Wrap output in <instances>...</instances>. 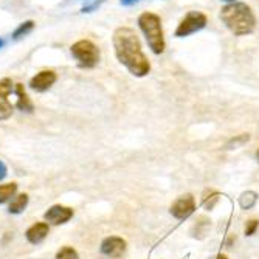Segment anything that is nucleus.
<instances>
[{
  "label": "nucleus",
  "mask_w": 259,
  "mask_h": 259,
  "mask_svg": "<svg viewBox=\"0 0 259 259\" xmlns=\"http://www.w3.org/2000/svg\"><path fill=\"white\" fill-rule=\"evenodd\" d=\"M112 44L115 56L134 76L143 78L151 72V62L143 53L137 33L129 27H120L113 31Z\"/></svg>",
  "instance_id": "nucleus-1"
},
{
  "label": "nucleus",
  "mask_w": 259,
  "mask_h": 259,
  "mask_svg": "<svg viewBox=\"0 0 259 259\" xmlns=\"http://www.w3.org/2000/svg\"><path fill=\"white\" fill-rule=\"evenodd\" d=\"M221 20L234 36L251 34L256 28V17L247 4H227L221 10Z\"/></svg>",
  "instance_id": "nucleus-2"
},
{
  "label": "nucleus",
  "mask_w": 259,
  "mask_h": 259,
  "mask_svg": "<svg viewBox=\"0 0 259 259\" xmlns=\"http://www.w3.org/2000/svg\"><path fill=\"white\" fill-rule=\"evenodd\" d=\"M138 27L143 31L149 49L155 55H163L166 49V40H164V33L161 27V19L158 14L146 11L140 14L138 17Z\"/></svg>",
  "instance_id": "nucleus-3"
},
{
  "label": "nucleus",
  "mask_w": 259,
  "mask_h": 259,
  "mask_svg": "<svg viewBox=\"0 0 259 259\" xmlns=\"http://www.w3.org/2000/svg\"><path fill=\"white\" fill-rule=\"evenodd\" d=\"M70 52H72L78 64L84 68H93L100 61V49L89 39H81L75 42Z\"/></svg>",
  "instance_id": "nucleus-4"
},
{
  "label": "nucleus",
  "mask_w": 259,
  "mask_h": 259,
  "mask_svg": "<svg viewBox=\"0 0 259 259\" xmlns=\"http://www.w3.org/2000/svg\"><path fill=\"white\" fill-rule=\"evenodd\" d=\"M208 23L206 16L202 11H188L183 19L179 22L176 28V37H188L200 30H203Z\"/></svg>",
  "instance_id": "nucleus-5"
},
{
  "label": "nucleus",
  "mask_w": 259,
  "mask_h": 259,
  "mask_svg": "<svg viewBox=\"0 0 259 259\" xmlns=\"http://www.w3.org/2000/svg\"><path fill=\"white\" fill-rule=\"evenodd\" d=\"M169 211L177 221H185L196 211V200L191 194H183L174 200Z\"/></svg>",
  "instance_id": "nucleus-6"
},
{
  "label": "nucleus",
  "mask_w": 259,
  "mask_h": 259,
  "mask_svg": "<svg viewBox=\"0 0 259 259\" xmlns=\"http://www.w3.org/2000/svg\"><path fill=\"white\" fill-rule=\"evenodd\" d=\"M13 90V82L10 78L0 79V120H8L13 115V104L8 101V95Z\"/></svg>",
  "instance_id": "nucleus-7"
},
{
  "label": "nucleus",
  "mask_w": 259,
  "mask_h": 259,
  "mask_svg": "<svg viewBox=\"0 0 259 259\" xmlns=\"http://www.w3.org/2000/svg\"><path fill=\"white\" fill-rule=\"evenodd\" d=\"M44 218L47 222H50L53 225H62L73 218V209L68 206H62V205H53L44 214Z\"/></svg>",
  "instance_id": "nucleus-8"
},
{
  "label": "nucleus",
  "mask_w": 259,
  "mask_h": 259,
  "mask_svg": "<svg viewBox=\"0 0 259 259\" xmlns=\"http://www.w3.org/2000/svg\"><path fill=\"white\" fill-rule=\"evenodd\" d=\"M126 251V241L118 236H109L101 242V253L118 259L123 253Z\"/></svg>",
  "instance_id": "nucleus-9"
},
{
  "label": "nucleus",
  "mask_w": 259,
  "mask_h": 259,
  "mask_svg": "<svg viewBox=\"0 0 259 259\" xmlns=\"http://www.w3.org/2000/svg\"><path fill=\"white\" fill-rule=\"evenodd\" d=\"M56 82V73L52 70H42L36 76L31 78L30 87L36 92H45L49 90L53 84Z\"/></svg>",
  "instance_id": "nucleus-10"
},
{
  "label": "nucleus",
  "mask_w": 259,
  "mask_h": 259,
  "mask_svg": "<svg viewBox=\"0 0 259 259\" xmlns=\"http://www.w3.org/2000/svg\"><path fill=\"white\" fill-rule=\"evenodd\" d=\"M49 231H50V227L47 222H37L34 225H31L27 233H25V236L28 239V242L31 244H40L47 236H49Z\"/></svg>",
  "instance_id": "nucleus-11"
},
{
  "label": "nucleus",
  "mask_w": 259,
  "mask_h": 259,
  "mask_svg": "<svg viewBox=\"0 0 259 259\" xmlns=\"http://www.w3.org/2000/svg\"><path fill=\"white\" fill-rule=\"evenodd\" d=\"M16 95H17V103H16V106L19 107V110H22V112H33V103H31V100L28 98V95H27V92H25V89H23V85L22 84H17L16 85Z\"/></svg>",
  "instance_id": "nucleus-12"
},
{
  "label": "nucleus",
  "mask_w": 259,
  "mask_h": 259,
  "mask_svg": "<svg viewBox=\"0 0 259 259\" xmlns=\"http://www.w3.org/2000/svg\"><path fill=\"white\" fill-rule=\"evenodd\" d=\"M28 205V196L27 194H19L17 197H14L8 206V211L11 214H20L23 209Z\"/></svg>",
  "instance_id": "nucleus-13"
},
{
  "label": "nucleus",
  "mask_w": 259,
  "mask_h": 259,
  "mask_svg": "<svg viewBox=\"0 0 259 259\" xmlns=\"http://www.w3.org/2000/svg\"><path fill=\"white\" fill-rule=\"evenodd\" d=\"M17 191V185L16 183H7V185H0V205L7 203Z\"/></svg>",
  "instance_id": "nucleus-14"
},
{
  "label": "nucleus",
  "mask_w": 259,
  "mask_h": 259,
  "mask_svg": "<svg viewBox=\"0 0 259 259\" xmlns=\"http://www.w3.org/2000/svg\"><path fill=\"white\" fill-rule=\"evenodd\" d=\"M257 202V194L254 191H247L239 197V205L242 209H250L254 206V203Z\"/></svg>",
  "instance_id": "nucleus-15"
},
{
  "label": "nucleus",
  "mask_w": 259,
  "mask_h": 259,
  "mask_svg": "<svg viewBox=\"0 0 259 259\" xmlns=\"http://www.w3.org/2000/svg\"><path fill=\"white\" fill-rule=\"evenodd\" d=\"M34 28V22L33 20H27V22H23V23H20V25L14 30V33H13V39H20V37H23V36H27L31 30Z\"/></svg>",
  "instance_id": "nucleus-16"
},
{
  "label": "nucleus",
  "mask_w": 259,
  "mask_h": 259,
  "mask_svg": "<svg viewBox=\"0 0 259 259\" xmlns=\"http://www.w3.org/2000/svg\"><path fill=\"white\" fill-rule=\"evenodd\" d=\"M56 259H79L78 251L73 247H62L58 253H56Z\"/></svg>",
  "instance_id": "nucleus-17"
},
{
  "label": "nucleus",
  "mask_w": 259,
  "mask_h": 259,
  "mask_svg": "<svg viewBox=\"0 0 259 259\" xmlns=\"http://www.w3.org/2000/svg\"><path fill=\"white\" fill-rule=\"evenodd\" d=\"M248 140H250V135H248V134H242V135H239V137H236V138H233V140L230 141V143L227 145V148H228V149H236V148L245 145Z\"/></svg>",
  "instance_id": "nucleus-18"
},
{
  "label": "nucleus",
  "mask_w": 259,
  "mask_h": 259,
  "mask_svg": "<svg viewBox=\"0 0 259 259\" xmlns=\"http://www.w3.org/2000/svg\"><path fill=\"white\" fill-rule=\"evenodd\" d=\"M257 227H259V221H256V219L248 221L245 224V236H253V234L256 233V230H257Z\"/></svg>",
  "instance_id": "nucleus-19"
},
{
  "label": "nucleus",
  "mask_w": 259,
  "mask_h": 259,
  "mask_svg": "<svg viewBox=\"0 0 259 259\" xmlns=\"http://www.w3.org/2000/svg\"><path fill=\"white\" fill-rule=\"evenodd\" d=\"M218 200H219V194H218V193H214V194L211 196L209 199H208V197H205V199H203V206H205L206 209H213V208H214V205L218 203Z\"/></svg>",
  "instance_id": "nucleus-20"
},
{
  "label": "nucleus",
  "mask_w": 259,
  "mask_h": 259,
  "mask_svg": "<svg viewBox=\"0 0 259 259\" xmlns=\"http://www.w3.org/2000/svg\"><path fill=\"white\" fill-rule=\"evenodd\" d=\"M101 2H103V0H100V2H95V4H92L90 7H84V8H82V13H92L93 10H97V8L100 7Z\"/></svg>",
  "instance_id": "nucleus-21"
},
{
  "label": "nucleus",
  "mask_w": 259,
  "mask_h": 259,
  "mask_svg": "<svg viewBox=\"0 0 259 259\" xmlns=\"http://www.w3.org/2000/svg\"><path fill=\"white\" fill-rule=\"evenodd\" d=\"M7 177V166H5V163L0 160V180H4Z\"/></svg>",
  "instance_id": "nucleus-22"
},
{
  "label": "nucleus",
  "mask_w": 259,
  "mask_h": 259,
  "mask_svg": "<svg viewBox=\"0 0 259 259\" xmlns=\"http://www.w3.org/2000/svg\"><path fill=\"white\" fill-rule=\"evenodd\" d=\"M120 2H121V5H123V7H131V5H134V4L140 2V0H120Z\"/></svg>",
  "instance_id": "nucleus-23"
},
{
  "label": "nucleus",
  "mask_w": 259,
  "mask_h": 259,
  "mask_svg": "<svg viewBox=\"0 0 259 259\" xmlns=\"http://www.w3.org/2000/svg\"><path fill=\"white\" fill-rule=\"evenodd\" d=\"M221 2H225V4H234V2H238V0H221Z\"/></svg>",
  "instance_id": "nucleus-24"
},
{
  "label": "nucleus",
  "mask_w": 259,
  "mask_h": 259,
  "mask_svg": "<svg viewBox=\"0 0 259 259\" xmlns=\"http://www.w3.org/2000/svg\"><path fill=\"white\" fill-rule=\"evenodd\" d=\"M216 259H228V257H227L225 254H219V256H218Z\"/></svg>",
  "instance_id": "nucleus-25"
},
{
  "label": "nucleus",
  "mask_w": 259,
  "mask_h": 259,
  "mask_svg": "<svg viewBox=\"0 0 259 259\" xmlns=\"http://www.w3.org/2000/svg\"><path fill=\"white\" fill-rule=\"evenodd\" d=\"M4 44H5V42H4V39L0 37V49H2V47H4Z\"/></svg>",
  "instance_id": "nucleus-26"
},
{
  "label": "nucleus",
  "mask_w": 259,
  "mask_h": 259,
  "mask_svg": "<svg viewBox=\"0 0 259 259\" xmlns=\"http://www.w3.org/2000/svg\"><path fill=\"white\" fill-rule=\"evenodd\" d=\"M256 160H257V161H259V149H257V151H256Z\"/></svg>",
  "instance_id": "nucleus-27"
}]
</instances>
